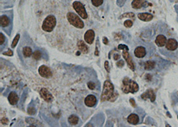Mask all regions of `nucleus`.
<instances>
[{
  "instance_id": "15",
  "label": "nucleus",
  "mask_w": 178,
  "mask_h": 127,
  "mask_svg": "<svg viewBox=\"0 0 178 127\" xmlns=\"http://www.w3.org/2000/svg\"><path fill=\"white\" fill-rule=\"evenodd\" d=\"M148 2L146 0H133L131 2V6L133 9H140L143 7H146L148 5Z\"/></svg>"
},
{
  "instance_id": "2",
  "label": "nucleus",
  "mask_w": 178,
  "mask_h": 127,
  "mask_svg": "<svg viewBox=\"0 0 178 127\" xmlns=\"http://www.w3.org/2000/svg\"><path fill=\"white\" fill-rule=\"evenodd\" d=\"M164 51H162V53L168 57H174L175 55L178 53V41L175 38H169L167 41L166 45L164 46Z\"/></svg>"
},
{
  "instance_id": "21",
  "label": "nucleus",
  "mask_w": 178,
  "mask_h": 127,
  "mask_svg": "<svg viewBox=\"0 0 178 127\" xmlns=\"http://www.w3.org/2000/svg\"><path fill=\"white\" fill-rule=\"evenodd\" d=\"M0 23H1V26L2 27H6L10 25V20L7 15H3L1 16V19H0Z\"/></svg>"
},
{
  "instance_id": "13",
  "label": "nucleus",
  "mask_w": 178,
  "mask_h": 127,
  "mask_svg": "<svg viewBox=\"0 0 178 127\" xmlns=\"http://www.w3.org/2000/svg\"><path fill=\"white\" fill-rule=\"evenodd\" d=\"M142 99L147 100L149 98L151 102H154L155 100V95L152 89H148L141 95Z\"/></svg>"
},
{
  "instance_id": "39",
  "label": "nucleus",
  "mask_w": 178,
  "mask_h": 127,
  "mask_svg": "<svg viewBox=\"0 0 178 127\" xmlns=\"http://www.w3.org/2000/svg\"><path fill=\"white\" fill-rule=\"evenodd\" d=\"M129 102H130V104H131V106H132V107H136L135 100H134L133 98H130V99H129Z\"/></svg>"
},
{
  "instance_id": "22",
  "label": "nucleus",
  "mask_w": 178,
  "mask_h": 127,
  "mask_svg": "<svg viewBox=\"0 0 178 127\" xmlns=\"http://www.w3.org/2000/svg\"><path fill=\"white\" fill-rule=\"evenodd\" d=\"M155 61H148L145 63L144 65V68L146 70H152L155 68Z\"/></svg>"
},
{
  "instance_id": "17",
  "label": "nucleus",
  "mask_w": 178,
  "mask_h": 127,
  "mask_svg": "<svg viewBox=\"0 0 178 127\" xmlns=\"http://www.w3.org/2000/svg\"><path fill=\"white\" fill-rule=\"evenodd\" d=\"M8 100L11 104L12 105L16 104L19 100V97L18 96H17V93L14 91L11 92V93L9 94Z\"/></svg>"
},
{
  "instance_id": "37",
  "label": "nucleus",
  "mask_w": 178,
  "mask_h": 127,
  "mask_svg": "<svg viewBox=\"0 0 178 127\" xmlns=\"http://www.w3.org/2000/svg\"><path fill=\"white\" fill-rule=\"evenodd\" d=\"M4 55H7V56H13V55H14V53L12 51V50L9 49L7 51L4 52L3 53Z\"/></svg>"
},
{
  "instance_id": "6",
  "label": "nucleus",
  "mask_w": 178,
  "mask_h": 127,
  "mask_svg": "<svg viewBox=\"0 0 178 127\" xmlns=\"http://www.w3.org/2000/svg\"><path fill=\"white\" fill-rule=\"evenodd\" d=\"M73 8L75 10V11L78 13V14L82 17V19H85L87 18V14L84 5L81 3L80 1H75L73 3Z\"/></svg>"
},
{
  "instance_id": "4",
  "label": "nucleus",
  "mask_w": 178,
  "mask_h": 127,
  "mask_svg": "<svg viewBox=\"0 0 178 127\" xmlns=\"http://www.w3.org/2000/svg\"><path fill=\"white\" fill-rule=\"evenodd\" d=\"M57 23L56 18L54 15H49L45 17L42 23L41 28L45 32H52L54 29Z\"/></svg>"
},
{
  "instance_id": "14",
  "label": "nucleus",
  "mask_w": 178,
  "mask_h": 127,
  "mask_svg": "<svg viewBox=\"0 0 178 127\" xmlns=\"http://www.w3.org/2000/svg\"><path fill=\"white\" fill-rule=\"evenodd\" d=\"M84 102L87 107H93L97 104V98L93 95H89L85 97Z\"/></svg>"
},
{
  "instance_id": "40",
  "label": "nucleus",
  "mask_w": 178,
  "mask_h": 127,
  "mask_svg": "<svg viewBox=\"0 0 178 127\" xmlns=\"http://www.w3.org/2000/svg\"><path fill=\"white\" fill-rule=\"evenodd\" d=\"M103 43H104L105 45H108L109 40L106 37H104V38H103Z\"/></svg>"
},
{
  "instance_id": "36",
  "label": "nucleus",
  "mask_w": 178,
  "mask_h": 127,
  "mask_svg": "<svg viewBox=\"0 0 178 127\" xmlns=\"http://www.w3.org/2000/svg\"><path fill=\"white\" fill-rule=\"evenodd\" d=\"M104 66H105V69L107 71V73H109V72H110V67H109V64L108 61H105Z\"/></svg>"
},
{
  "instance_id": "23",
  "label": "nucleus",
  "mask_w": 178,
  "mask_h": 127,
  "mask_svg": "<svg viewBox=\"0 0 178 127\" xmlns=\"http://www.w3.org/2000/svg\"><path fill=\"white\" fill-rule=\"evenodd\" d=\"M68 122L71 125H76L79 122V117L75 115H72L69 116V117L68 118Z\"/></svg>"
},
{
  "instance_id": "26",
  "label": "nucleus",
  "mask_w": 178,
  "mask_h": 127,
  "mask_svg": "<svg viewBox=\"0 0 178 127\" xmlns=\"http://www.w3.org/2000/svg\"><path fill=\"white\" fill-rule=\"evenodd\" d=\"M125 17H129V18L134 19V18H135V14H134L133 13H131V12L126 13V14H124L123 15H121V16L119 17V18L122 19V18H125Z\"/></svg>"
},
{
  "instance_id": "16",
  "label": "nucleus",
  "mask_w": 178,
  "mask_h": 127,
  "mask_svg": "<svg viewBox=\"0 0 178 127\" xmlns=\"http://www.w3.org/2000/svg\"><path fill=\"white\" fill-rule=\"evenodd\" d=\"M127 122H128L129 124H133V125L137 124L140 122L139 116L135 113L131 114V115H129L128 117H127Z\"/></svg>"
},
{
  "instance_id": "9",
  "label": "nucleus",
  "mask_w": 178,
  "mask_h": 127,
  "mask_svg": "<svg viewBox=\"0 0 178 127\" xmlns=\"http://www.w3.org/2000/svg\"><path fill=\"white\" fill-rule=\"evenodd\" d=\"M122 55H123V57L124 58L125 61H126L127 64V65H128V67H129V69H130L131 70H132V71H134V70H135V65H134L132 58H131V55H129L128 51L124 50L122 53Z\"/></svg>"
},
{
  "instance_id": "5",
  "label": "nucleus",
  "mask_w": 178,
  "mask_h": 127,
  "mask_svg": "<svg viewBox=\"0 0 178 127\" xmlns=\"http://www.w3.org/2000/svg\"><path fill=\"white\" fill-rule=\"evenodd\" d=\"M67 19L69 23L74 27L78 28V29H83L84 27V23L80 19V17L78 15L75 14L74 13H67Z\"/></svg>"
},
{
  "instance_id": "28",
  "label": "nucleus",
  "mask_w": 178,
  "mask_h": 127,
  "mask_svg": "<svg viewBox=\"0 0 178 127\" xmlns=\"http://www.w3.org/2000/svg\"><path fill=\"white\" fill-rule=\"evenodd\" d=\"M91 3L95 7H99V6L102 5L104 3V0H91Z\"/></svg>"
},
{
  "instance_id": "31",
  "label": "nucleus",
  "mask_w": 178,
  "mask_h": 127,
  "mask_svg": "<svg viewBox=\"0 0 178 127\" xmlns=\"http://www.w3.org/2000/svg\"><path fill=\"white\" fill-rule=\"evenodd\" d=\"M87 87L90 90H94L96 88V84L93 82L89 81L87 83Z\"/></svg>"
},
{
  "instance_id": "42",
  "label": "nucleus",
  "mask_w": 178,
  "mask_h": 127,
  "mask_svg": "<svg viewBox=\"0 0 178 127\" xmlns=\"http://www.w3.org/2000/svg\"><path fill=\"white\" fill-rule=\"evenodd\" d=\"M8 122H9V121H8V119H5V118H3V119H1V122H2V123H3V124H7Z\"/></svg>"
},
{
  "instance_id": "3",
  "label": "nucleus",
  "mask_w": 178,
  "mask_h": 127,
  "mask_svg": "<svg viewBox=\"0 0 178 127\" xmlns=\"http://www.w3.org/2000/svg\"><path fill=\"white\" fill-rule=\"evenodd\" d=\"M122 90L125 93H135L139 90V86L135 81L128 77H125L123 80Z\"/></svg>"
},
{
  "instance_id": "19",
  "label": "nucleus",
  "mask_w": 178,
  "mask_h": 127,
  "mask_svg": "<svg viewBox=\"0 0 178 127\" xmlns=\"http://www.w3.org/2000/svg\"><path fill=\"white\" fill-rule=\"evenodd\" d=\"M77 45H78V49L80 50V51H82L83 53H88V47L83 41H79Z\"/></svg>"
},
{
  "instance_id": "41",
  "label": "nucleus",
  "mask_w": 178,
  "mask_h": 127,
  "mask_svg": "<svg viewBox=\"0 0 178 127\" xmlns=\"http://www.w3.org/2000/svg\"><path fill=\"white\" fill-rule=\"evenodd\" d=\"M120 58V55H119V54L116 53V54L114 55L113 59H115V60L117 61V60H118Z\"/></svg>"
},
{
  "instance_id": "29",
  "label": "nucleus",
  "mask_w": 178,
  "mask_h": 127,
  "mask_svg": "<svg viewBox=\"0 0 178 127\" xmlns=\"http://www.w3.org/2000/svg\"><path fill=\"white\" fill-rule=\"evenodd\" d=\"M27 113L30 115H34L36 113V110L34 107H30L27 109Z\"/></svg>"
},
{
  "instance_id": "27",
  "label": "nucleus",
  "mask_w": 178,
  "mask_h": 127,
  "mask_svg": "<svg viewBox=\"0 0 178 127\" xmlns=\"http://www.w3.org/2000/svg\"><path fill=\"white\" fill-rule=\"evenodd\" d=\"M19 38H20V35L17 34L12 43V48H15V47H16V45H17V43H18V41L19 40Z\"/></svg>"
},
{
  "instance_id": "30",
  "label": "nucleus",
  "mask_w": 178,
  "mask_h": 127,
  "mask_svg": "<svg viewBox=\"0 0 178 127\" xmlns=\"http://www.w3.org/2000/svg\"><path fill=\"white\" fill-rule=\"evenodd\" d=\"M124 25L125 27L127 28H130L132 27V25H133V21L131 20H129V19H127V20L124 21Z\"/></svg>"
},
{
  "instance_id": "24",
  "label": "nucleus",
  "mask_w": 178,
  "mask_h": 127,
  "mask_svg": "<svg viewBox=\"0 0 178 127\" xmlns=\"http://www.w3.org/2000/svg\"><path fill=\"white\" fill-rule=\"evenodd\" d=\"M23 54L25 57H30L32 55V49L30 47H25L23 49Z\"/></svg>"
},
{
  "instance_id": "25",
  "label": "nucleus",
  "mask_w": 178,
  "mask_h": 127,
  "mask_svg": "<svg viewBox=\"0 0 178 127\" xmlns=\"http://www.w3.org/2000/svg\"><path fill=\"white\" fill-rule=\"evenodd\" d=\"M32 57L34 59L36 60H39L41 57V53L39 51V50H36L34 51L32 54Z\"/></svg>"
},
{
  "instance_id": "12",
  "label": "nucleus",
  "mask_w": 178,
  "mask_h": 127,
  "mask_svg": "<svg viewBox=\"0 0 178 127\" xmlns=\"http://www.w3.org/2000/svg\"><path fill=\"white\" fill-rule=\"evenodd\" d=\"M84 39L85 42L88 44H92L95 39V32L93 30L89 29L87 30L84 34Z\"/></svg>"
},
{
  "instance_id": "35",
  "label": "nucleus",
  "mask_w": 178,
  "mask_h": 127,
  "mask_svg": "<svg viewBox=\"0 0 178 127\" xmlns=\"http://www.w3.org/2000/svg\"><path fill=\"white\" fill-rule=\"evenodd\" d=\"M126 0H117V5L119 7H122L126 3Z\"/></svg>"
},
{
  "instance_id": "10",
  "label": "nucleus",
  "mask_w": 178,
  "mask_h": 127,
  "mask_svg": "<svg viewBox=\"0 0 178 127\" xmlns=\"http://www.w3.org/2000/svg\"><path fill=\"white\" fill-rule=\"evenodd\" d=\"M168 38L167 37L163 34H159L156 37L155 43L156 45L159 47H164L166 45L167 41H168Z\"/></svg>"
},
{
  "instance_id": "20",
  "label": "nucleus",
  "mask_w": 178,
  "mask_h": 127,
  "mask_svg": "<svg viewBox=\"0 0 178 127\" xmlns=\"http://www.w3.org/2000/svg\"><path fill=\"white\" fill-rule=\"evenodd\" d=\"M25 121L27 122V123L30 124L31 126H43V124L41 123L39 120H37L36 119H34V118H27L25 119Z\"/></svg>"
},
{
  "instance_id": "8",
  "label": "nucleus",
  "mask_w": 178,
  "mask_h": 127,
  "mask_svg": "<svg viewBox=\"0 0 178 127\" xmlns=\"http://www.w3.org/2000/svg\"><path fill=\"white\" fill-rule=\"evenodd\" d=\"M39 94L41 98H43L45 101L47 102H50L54 100V96L52 95V94L48 91L47 89L42 88L41 89V91H39Z\"/></svg>"
},
{
  "instance_id": "32",
  "label": "nucleus",
  "mask_w": 178,
  "mask_h": 127,
  "mask_svg": "<svg viewBox=\"0 0 178 127\" xmlns=\"http://www.w3.org/2000/svg\"><path fill=\"white\" fill-rule=\"evenodd\" d=\"M100 54V44H99V40L98 39V43H97L96 46V50H95V55L99 56Z\"/></svg>"
},
{
  "instance_id": "34",
  "label": "nucleus",
  "mask_w": 178,
  "mask_h": 127,
  "mask_svg": "<svg viewBox=\"0 0 178 127\" xmlns=\"http://www.w3.org/2000/svg\"><path fill=\"white\" fill-rule=\"evenodd\" d=\"M118 49H122L124 51V50H126V51H129V48L127 46L125 45H122V44H120L118 45Z\"/></svg>"
},
{
  "instance_id": "7",
  "label": "nucleus",
  "mask_w": 178,
  "mask_h": 127,
  "mask_svg": "<svg viewBox=\"0 0 178 127\" xmlns=\"http://www.w3.org/2000/svg\"><path fill=\"white\" fill-rule=\"evenodd\" d=\"M38 72L41 76L45 79L51 78L53 75L52 70L45 65H41V66L39 67Z\"/></svg>"
},
{
  "instance_id": "43",
  "label": "nucleus",
  "mask_w": 178,
  "mask_h": 127,
  "mask_svg": "<svg viewBox=\"0 0 178 127\" xmlns=\"http://www.w3.org/2000/svg\"><path fill=\"white\" fill-rule=\"evenodd\" d=\"M177 119H178V115H177Z\"/></svg>"
},
{
  "instance_id": "11",
  "label": "nucleus",
  "mask_w": 178,
  "mask_h": 127,
  "mask_svg": "<svg viewBox=\"0 0 178 127\" xmlns=\"http://www.w3.org/2000/svg\"><path fill=\"white\" fill-rule=\"evenodd\" d=\"M147 54L146 49L144 46H138L134 50V55L137 58H144Z\"/></svg>"
},
{
  "instance_id": "38",
  "label": "nucleus",
  "mask_w": 178,
  "mask_h": 127,
  "mask_svg": "<svg viewBox=\"0 0 178 127\" xmlns=\"http://www.w3.org/2000/svg\"><path fill=\"white\" fill-rule=\"evenodd\" d=\"M116 65H117V66L120 68L123 67L124 65V61L123 60H120L117 63H116Z\"/></svg>"
},
{
  "instance_id": "33",
  "label": "nucleus",
  "mask_w": 178,
  "mask_h": 127,
  "mask_svg": "<svg viewBox=\"0 0 178 127\" xmlns=\"http://www.w3.org/2000/svg\"><path fill=\"white\" fill-rule=\"evenodd\" d=\"M5 36H4V35L3 34V33L1 32V33H0V45H2L5 42Z\"/></svg>"
},
{
  "instance_id": "1",
  "label": "nucleus",
  "mask_w": 178,
  "mask_h": 127,
  "mask_svg": "<svg viewBox=\"0 0 178 127\" xmlns=\"http://www.w3.org/2000/svg\"><path fill=\"white\" fill-rule=\"evenodd\" d=\"M118 97V93L114 91V87L109 81L107 80L104 82L103 91L101 95V101L105 102L109 100L114 102Z\"/></svg>"
},
{
  "instance_id": "18",
  "label": "nucleus",
  "mask_w": 178,
  "mask_h": 127,
  "mask_svg": "<svg viewBox=\"0 0 178 127\" xmlns=\"http://www.w3.org/2000/svg\"><path fill=\"white\" fill-rule=\"evenodd\" d=\"M137 17L140 20L146 21V22L150 21L151 20H152L153 18V15L149 14V13H141V14H139L137 15Z\"/></svg>"
}]
</instances>
